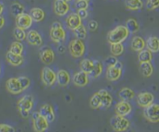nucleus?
I'll use <instances>...</instances> for the list:
<instances>
[{"instance_id":"nucleus-1","label":"nucleus","mask_w":159,"mask_h":132,"mask_svg":"<svg viewBox=\"0 0 159 132\" xmlns=\"http://www.w3.org/2000/svg\"><path fill=\"white\" fill-rule=\"evenodd\" d=\"M128 35H129V32L125 26H118L108 33L107 41L110 44L122 43L123 41H125L127 38Z\"/></svg>"},{"instance_id":"nucleus-2","label":"nucleus","mask_w":159,"mask_h":132,"mask_svg":"<svg viewBox=\"0 0 159 132\" xmlns=\"http://www.w3.org/2000/svg\"><path fill=\"white\" fill-rule=\"evenodd\" d=\"M34 106V99L33 97L26 95V96L22 97L18 102H17V108L18 111L20 113V115L24 118L26 119L29 115L30 110L32 109Z\"/></svg>"},{"instance_id":"nucleus-3","label":"nucleus","mask_w":159,"mask_h":132,"mask_svg":"<svg viewBox=\"0 0 159 132\" xmlns=\"http://www.w3.org/2000/svg\"><path fill=\"white\" fill-rule=\"evenodd\" d=\"M32 120H33V128L35 131L44 132L48 130L49 122L39 112H34L32 114Z\"/></svg>"},{"instance_id":"nucleus-4","label":"nucleus","mask_w":159,"mask_h":132,"mask_svg":"<svg viewBox=\"0 0 159 132\" xmlns=\"http://www.w3.org/2000/svg\"><path fill=\"white\" fill-rule=\"evenodd\" d=\"M50 37L54 42L60 43L65 41L66 39V31L62 27L61 24L59 22H55L51 26L50 30Z\"/></svg>"},{"instance_id":"nucleus-5","label":"nucleus","mask_w":159,"mask_h":132,"mask_svg":"<svg viewBox=\"0 0 159 132\" xmlns=\"http://www.w3.org/2000/svg\"><path fill=\"white\" fill-rule=\"evenodd\" d=\"M110 124L113 130L117 132L125 131L130 126L129 120L123 116H118V115H116L111 119Z\"/></svg>"},{"instance_id":"nucleus-6","label":"nucleus","mask_w":159,"mask_h":132,"mask_svg":"<svg viewBox=\"0 0 159 132\" xmlns=\"http://www.w3.org/2000/svg\"><path fill=\"white\" fill-rule=\"evenodd\" d=\"M144 116L151 123L159 122V105L152 103L144 109Z\"/></svg>"},{"instance_id":"nucleus-7","label":"nucleus","mask_w":159,"mask_h":132,"mask_svg":"<svg viewBox=\"0 0 159 132\" xmlns=\"http://www.w3.org/2000/svg\"><path fill=\"white\" fill-rule=\"evenodd\" d=\"M85 44L81 39H74L69 44V51L73 58H81L85 53Z\"/></svg>"},{"instance_id":"nucleus-8","label":"nucleus","mask_w":159,"mask_h":132,"mask_svg":"<svg viewBox=\"0 0 159 132\" xmlns=\"http://www.w3.org/2000/svg\"><path fill=\"white\" fill-rule=\"evenodd\" d=\"M41 79L43 83L47 87H51L57 81V74L54 72L50 68L46 67L42 69L41 73Z\"/></svg>"},{"instance_id":"nucleus-9","label":"nucleus","mask_w":159,"mask_h":132,"mask_svg":"<svg viewBox=\"0 0 159 132\" xmlns=\"http://www.w3.org/2000/svg\"><path fill=\"white\" fill-rule=\"evenodd\" d=\"M33 23V19L32 17L30 16L29 14H25L23 13L19 16H16V26L20 27V28H23V29H27L29 28Z\"/></svg>"},{"instance_id":"nucleus-10","label":"nucleus","mask_w":159,"mask_h":132,"mask_svg":"<svg viewBox=\"0 0 159 132\" xmlns=\"http://www.w3.org/2000/svg\"><path fill=\"white\" fill-rule=\"evenodd\" d=\"M154 95L150 92H141L136 97L137 104L142 108H146L152 104L154 102Z\"/></svg>"},{"instance_id":"nucleus-11","label":"nucleus","mask_w":159,"mask_h":132,"mask_svg":"<svg viewBox=\"0 0 159 132\" xmlns=\"http://www.w3.org/2000/svg\"><path fill=\"white\" fill-rule=\"evenodd\" d=\"M54 11L57 16H63L69 11V5L66 0H55Z\"/></svg>"},{"instance_id":"nucleus-12","label":"nucleus","mask_w":159,"mask_h":132,"mask_svg":"<svg viewBox=\"0 0 159 132\" xmlns=\"http://www.w3.org/2000/svg\"><path fill=\"white\" fill-rule=\"evenodd\" d=\"M6 87H7V89L14 95H16V94H20L23 89L20 86V83L17 79V78H9L7 83H6Z\"/></svg>"},{"instance_id":"nucleus-13","label":"nucleus","mask_w":159,"mask_h":132,"mask_svg":"<svg viewBox=\"0 0 159 132\" xmlns=\"http://www.w3.org/2000/svg\"><path fill=\"white\" fill-rule=\"evenodd\" d=\"M25 39L27 40V42L35 47H40L43 44V40L41 35L36 31V30H30L27 34H26V37Z\"/></svg>"},{"instance_id":"nucleus-14","label":"nucleus","mask_w":159,"mask_h":132,"mask_svg":"<svg viewBox=\"0 0 159 132\" xmlns=\"http://www.w3.org/2000/svg\"><path fill=\"white\" fill-rule=\"evenodd\" d=\"M131 110H132V107L128 101H123L122 100L121 102L117 103L116 106V113L118 116L125 117L130 114Z\"/></svg>"},{"instance_id":"nucleus-15","label":"nucleus","mask_w":159,"mask_h":132,"mask_svg":"<svg viewBox=\"0 0 159 132\" xmlns=\"http://www.w3.org/2000/svg\"><path fill=\"white\" fill-rule=\"evenodd\" d=\"M39 56H40L41 61L44 64H47V65L51 64L54 61V59H55V54H54L53 50L51 48H48V47L41 49V51L39 53Z\"/></svg>"},{"instance_id":"nucleus-16","label":"nucleus","mask_w":159,"mask_h":132,"mask_svg":"<svg viewBox=\"0 0 159 132\" xmlns=\"http://www.w3.org/2000/svg\"><path fill=\"white\" fill-rule=\"evenodd\" d=\"M88 74H86L84 71H79L76 72L73 77V82L74 84L77 87H86L88 84Z\"/></svg>"},{"instance_id":"nucleus-17","label":"nucleus","mask_w":159,"mask_h":132,"mask_svg":"<svg viewBox=\"0 0 159 132\" xmlns=\"http://www.w3.org/2000/svg\"><path fill=\"white\" fill-rule=\"evenodd\" d=\"M66 23L67 28H69L70 30H74L77 26H79L80 25L82 24V19L80 18V16L77 14L73 13V14H70L67 16V18L66 20Z\"/></svg>"},{"instance_id":"nucleus-18","label":"nucleus","mask_w":159,"mask_h":132,"mask_svg":"<svg viewBox=\"0 0 159 132\" xmlns=\"http://www.w3.org/2000/svg\"><path fill=\"white\" fill-rule=\"evenodd\" d=\"M39 113L48 120V122H52L55 120V112H54V109L52 108V106H50L49 104H45L43 105L41 108H40V110H39Z\"/></svg>"},{"instance_id":"nucleus-19","label":"nucleus","mask_w":159,"mask_h":132,"mask_svg":"<svg viewBox=\"0 0 159 132\" xmlns=\"http://www.w3.org/2000/svg\"><path fill=\"white\" fill-rule=\"evenodd\" d=\"M122 69L116 66H109L107 69V78L110 81H116L120 78Z\"/></svg>"},{"instance_id":"nucleus-20","label":"nucleus","mask_w":159,"mask_h":132,"mask_svg":"<svg viewBox=\"0 0 159 132\" xmlns=\"http://www.w3.org/2000/svg\"><path fill=\"white\" fill-rule=\"evenodd\" d=\"M6 59L7 60V62L15 67H17V66H20L23 64L24 62V58L22 57V55H17V54H15L12 53L11 51H8L6 55Z\"/></svg>"},{"instance_id":"nucleus-21","label":"nucleus","mask_w":159,"mask_h":132,"mask_svg":"<svg viewBox=\"0 0 159 132\" xmlns=\"http://www.w3.org/2000/svg\"><path fill=\"white\" fill-rule=\"evenodd\" d=\"M98 94H99V96L101 97V100H102V108H110V106L112 105V101H113V98H112L110 94L106 89L99 90Z\"/></svg>"},{"instance_id":"nucleus-22","label":"nucleus","mask_w":159,"mask_h":132,"mask_svg":"<svg viewBox=\"0 0 159 132\" xmlns=\"http://www.w3.org/2000/svg\"><path fill=\"white\" fill-rule=\"evenodd\" d=\"M147 49L152 53H157L159 51V38L157 36H150L146 42Z\"/></svg>"},{"instance_id":"nucleus-23","label":"nucleus","mask_w":159,"mask_h":132,"mask_svg":"<svg viewBox=\"0 0 159 132\" xmlns=\"http://www.w3.org/2000/svg\"><path fill=\"white\" fill-rule=\"evenodd\" d=\"M57 81L59 86L61 87H66V85L70 82V76L66 70H59L57 74Z\"/></svg>"},{"instance_id":"nucleus-24","label":"nucleus","mask_w":159,"mask_h":132,"mask_svg":"<svg viewBox=\"0 0 159 132\" xmlns=\"http://www.w3.org/2000/svg\"><path fill=\"white\" fill-rule=\"evenodd\" d=\"M146 48V41L140 37V36H135L132 41H131V48L134 50V51H141L143 50L144 48Z\"/></svg>"},{"instance_id":"nucleus-25","label":"nucleus","mask_w":159,"mask_h":132,"mask_svg":"<svg viewBox=\"0 0 159 132\" xmlns=\"http://www.w3.org/2000/svg\"><path fill=\"white\" fill-rule=\"evenodd\" d=\"M118 96L123 101H130L135 97V92L131 88L124 87L119 91Z\"/></svg>"},{"instance_id":"nucleus-26","label":"nucleus","mask_w":159,"mask_h":132,"mask_svg":"<svg viewBox=\"0 0 159 132\" xmlns=\"http://www.w3.org/2000/svg\"><path fill=\"white\" fill-rule=\"evenodd\" d=\"M29 15L32 17L33 21H35V22H40L45 18V12L41 8H38V7L32 8L30 10Z\"/></svg>"},{"instance_id":"nucleus-27","label":"nucleus","mask_w":159,"mask_h":132,"mask_svg":"<svg viewBox=\"0 0 159 132\" xmlns=\"http://www.w3.org/2000/svg\"><path fill=\"white\" fill-rule=\"evenodd\" d=\"M125 6L130 10H139L143 7L142 0H125Z\"/></svg>"},{"instance_id":"nucleus-28","label":"nucleus","mask_w":159,"mask_h":132,"mask_svg":"<svg viewBox=\"0 0 159 132\" xmlns=\"http://www.w3.org/2000/svg\"><path fill=\"white\" fill-rule=\"evenodd\" d=\"M140 70L144 77L149 78L153 74L154 68L150 62H140Z\"/></svg>"},{"instance_id":"nucleus-29","label":"nucleus","mask_w":159,"mask_h":132,"mask_svg":"<svg viewBox=\"0 0 159 132\" xmlns=\"http://www.w3.org/2000/svg\"><path fill=\"white\" fill-rule=\"evenodd\" d=\"M102 72H103V65H102V63L100 61H98V60H95L93 69H92V71L89 75L93 78H97L102 74Z\"/></svg>"},{"instance_id":"nucleus-30","label":"nucleus","mask_w":159,"mask_h":132,"mask_svg":"<svg viewBox=\"0 0 159 132\" xmlns=\"http://www.w3.org/2000/svg\"><path fill=\"white\" fill-rule=\"evenodd\" d=\"M94 67V61L90 59H83L80 62V68L86 74H90Z\"/></svg>"},{"instance_id":"nucleus-31","label":"nucleus","mask_w":159,"mask_h":132,"mask_svg":"<svg viewBox=\"0 0 159 132\" xmlns=\"http://www.w3.org/2000/svg\"><path fill=\"white\" fill-rule=\"evenodd\" d=\"M153 59V56H152V52L150 50H141L139 51V54H138V60L139 62H150Z\"/></svg>"},{"instance_id":"nucleus-32","label":"nucleus","mask_w":159,"mask_h":132,"mask_svg":"<svg viewBox=\"0 0 159 132\" xmlns=\"http://www.w3.org/2000/svg\"><path fill=\"white\" fill-rule=\"evenodd\" d=\"M125 27L127 28L129 33H135V32H137L139 30V25L134 18H129L126 21Z\"/></svg>"},{"instance_id":"nucleus-33","label":"nucleus","mask_w":159,"mask_h":132,"mask_svg":"<svg viewBox=\"0 0 159 132\" xmlns=\"http://www.w3.org/2000/svg\"><path fill=\"white\" fill-rule=\"evenodd\" d=\"M110 50L111 53L113 54V56L117 57L122 55L124 52V46L122 43H114V44H110Z\"/></svg>"},{"instance_id":"nucleus-34","label":"nucleus","mask_w":159,"mask_h":132,"mask_svg":"<svg viewBox=\"0 0 159 132\" xmlns=\"http://www.w3.org/2000/svg\"><path fill=\"white\" fill-rule=\"evenodd\" d=\"M90 107L94 108V109H98V108L102 107V100H101V97L99 96L98 92L95 93L93 95V97H91V99H90Z\"/></svg>"},{"instance_id":"nucleus-35","label":"nucleus","mask_w":159,"mask_h":132,"mask_svg":"<svg viewBox=\"0 0 159 132\" xmlns=\"http://www.w3.org/2000/svg\"><path fill=\"white\" fill-rule=\"evenodd\" d=\"M73 31L75 36H76L78 39H81V40L85 39L86 37V36H87V32H86V27H85L82 24L80 25L79 26H77L75 29H74Z\"/></svg>"},{"instance_id":"nucleus-36","label":"nucleus","mask_w":159,"mask_h":132,"mask_svg":"<svg viewBox=\"0 0 159 132\" xmlns=\"http://www.w3.org/2000/svg\"><path fill=\"white\" fill-rule=\"evenodd\" d=\"M13 34H14L15 38H16L17 41H23V40L25 39V37H26V33L25 32V29L20 28V27H18V26H16V27L14 29Z\"/></svg>"},{"instance_id":"nucleus-37","label":"nucleus","mask_w":159,"mask_h":132,"mask_svg":"<svg viewBox=\"0 0 159 132\" xmlns=\"http://www.w3.org/2000/svg\"><path fill=\"white\" fill-rule=\"evenodd\" d=\"M23 50H24V47L20 43V41H16V42L12 43L9 51H11L12 53H15V54H17V55H22Z\"/></svg>"},{"instance_id":"nucleus-38","label":"nucleus","mask_w":159,"mask_h":132,"mask_svg":"<svg viewBox=\"0 0 159 132\" xmlns=\"http://www.w3.org/2000/svg\"><path fill=\"white\" fill-rule=\"evenodd\" d=\"M24 10V7L21 4H19V3H13L12 5H11V12H12V14L16 17L17 16L23 14Z\"/></svg>"},{"instance_id":"nucleus-39","label":"nucleus","mask_w":159,"mask_h":132,"mask_svg":"<svg viewBox=\"0 0 159 132\" xmlns=\"http://www.w3.org/2000/svg\"><path fill=\"white\" fill-rule=\"evenodd\" d=\"M17 79H18L19 83H20V86H21L23 91L30 86V83H31L30 79L28 78H26V77H19V78H17Z\"/></svg>"},{"instance_id":"nucleus-40","label":"nucleus","mask_w":159,"mask_h":132,"mask_svg":"<svg viewBox=\"0 0 159 132\" xmlns=\"http://www.w3.org/2000/svg\"><path fill=\"white\" fill-rule=\"evenodd\" d=\"M159 7V0H147V8L148 10H154Z\"/></svg>"},{"instance_id":"nucleus-41","label":"nucleus","mask_w":159,"mask_h":132,"mask_svg":"<svg viewBox=\"0 0 159 132\" xmlns=\"http://www.w3.org/2000/svg\"><path fill=\"white\" fill-rule=\"evenodd\" d=\"M75 7L78 9H87L88 7V1L87 0H76L75 1Z\"/></svg>"},{"instance_id":"nucleus-42","label":"nucleus","mask_w":159,"mask_h":132,"mask_svg":"<svg viewBox=\"0 0 159 132\" xmlns=\"http://www.w3.org/2000/svg\"><path fill=\"white\" fill-rule=\"evenodd\" d=\"M15 129L7 124H0V132H14Z\"/></svg>"},{"instance_id":"nucleus-43","label":"nucleus","mask_w":159,"mask_h":132,"mask_svg":"<svg viewBox=\"0 0 159 132\" xmlns=\"http://www.w3.org/2000/svg\"><path fill=\"white\" fill-rule=\"evenodd\" d=\"M87 27L90 31H96L98 27V23L96 20H91L87 25Z\"/></svg>"},{"instance_id":"nucleus-44","label":"nucleus","mask_w":159,"mask_h":132,"mask_svg":"<svg viewBox=\"0 0 159 132\" xmlns=\"http://www.w3.org/2000/svg\"><path fill=\"white\" fill-rule=\"evenodd\" d=\"M116 62H117V59H116L115 56H113V57H109V58H107V59L105 60L106 65H107L108 67H109V66H114Z\"/></svg>"},{"instance_id":"nucleus-45","label":"nucleus","mask_w":159,"mask_h":132,"mask_svg":"<svg viewBox=\"0 0 159 132\" xmlns=\"http://www.w3.org/2000/svg\"><path fill=\"white\" fill-rule=\"evenodd\" d=\"M77 15L80 16V18H81V19H85V18L87 17L88 13H87V11H86V9H78Z\"/></svg>"},{"instance_id":"nucleus-46","label":"nucleus","mask_w":159,"mask_h":132,"mask_svg":"<svg viewBox=\"0 0 159 132\" xmlns=\"http://www.w3.org/2000/svg\"><path fill=\"white\" fill-rule=\"evenodd\" d=\"M5 26V18L0 15V28H2Z\"/></svg>"},{"instance_id":"nucleus-47","label":"nucleus","mask_w":159,"mask_h":132,"mask_svg":"<svg viewBox=\"0 0 159 132\" xmlns=\"http://www.w3.org/2000/svg\"><path fill=\"white\" fill-rule=\"evenodd\" d=\"M3 10H4V5H3V3L0 2V15L2 14Z\"/></svg>"},{"instance_id":"nucleus-48","label":"nucleus","mask_w":159,"mask_h":132,"mask_svg":"<svg viewBox=\"0 0 159 132\" xmlns=\"http://www.w3.org/2000/svg\"><path fill=\"white\" fill-rule=\"evenodd\" d=\"M66 2H68V1H71V0H66Z\"/></svg>"},{"instance_id":"nucleus-49","label":"nucleus","mask_w":159,"mask_h":132,"mask_svg":"<svg viewBox=\"0 0 159 132\" xmlns=\"http://www.w3.org/2000/svg\"><path fill=\"white\" fill-rule=\"evenodd\" d=\"M0 72H1V67H0Z\"/></svg>"},{"instance_id":"nucleus-50","label":"nucleus","mask_w":159,"mask_h":132,"mask_svg":"<svg viewBox=\"0 0 159 132\" xmlns=\"http://www.w3.org/2000/svg\"><path fill=\"white\" fill-rule=\"evenodd\" d=\"M87 1H88V0H87Z\"/></svg>"}]
</instances>
